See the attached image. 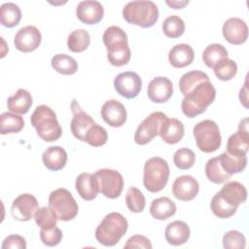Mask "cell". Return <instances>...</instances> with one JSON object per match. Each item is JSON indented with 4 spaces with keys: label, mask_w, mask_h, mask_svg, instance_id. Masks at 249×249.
Listing matches in <instances>:
<instances>
[{
    "label": "cell",
    "mask_w": 249,
    "mask_h": 249,
    "mask_svg": "<svg viewBox=\"0 0 249 249\" xmlns=\"http://www.w3.org/2000/svg\"><path fill=\"white\" fill-rule=\"evenodd\" d=\"M103 43L107 49L109 62L117 67L128 63L131 53L126 33L119 26H109L103 33Z\"/></svg>",
    "instance_id": "6da1fadb"
},
{
    "label": "cell",
    "mask_w": 249,
    "mask_h": 249,
    "mask_svg": "<svg viewBox=\"0 0 249 249\" xmlns=\"http://www.w3.org/2000/svg\"><path fill=\"white\" fill-rule=\"evenodd\" d=\"M216 89L209 82H202L186 94L181 103V109L188 118H195L202 114L214 101Z\"/></svg>",
    "instance_id": "7a4b0ae2"
},
{
    "label": "cell",
    "mask_w": 249,
    "mask_h": 249,
    "mask_svg": "<svg viewBox=\"0 0 249 249\" xmlns=\"http://www.w3.org/2000/svg\"><path fill=\"white\" fill-rule=\"evenodd\" d=\"M30 122L39 137L46 142L56 141L62 134L55 113L47 105L37 106L30 117Z\"/></svg>",
    "instance_id": "3957f363"
},
{
    "label": "cell",
    "mask_w": 249,
    "mask_h": 249,
    "mask_svg": "<svg viewBox=\"0 0 249 249\" xmlns=\"http://www.w3.org/2000/svg\"><path fill=\"white\" fill-rule=\"evenodd\" d=\"M128 228L126 219L118 212L107 214L95 230L96 240L104 246H114L124 235Z\"/></svg>",
    "instance_id": "277c9868"
},
{
    "label": "cell",
    "mask_w": 249,
    "mask_h": 249,
    "mask_svg": "<svg viewBox=\"0 0 249 249\" xmlns=\"http://www.w3.org/2000/svg\"><path fill=\"white\" fill-rule=\"evenodd\" d=\"M123 17L130 24L149 28L158 21L159 9L153 1H131L124 7Z\"/></svg>",
    "instance_id": "5b68a950"
},
{
    "label": "cell",
    "mask_w": 249,
    "mask_h": 249,
    "mask_svg": "<svg viewBox=\"0 0 249 249\" xmlns=\"http://www.w3.org/2000/svg\"><path fill=\"white\" fill-rule=\"evenodd\" d=\"M169 173V166L165 160L160 157L149 159L144 164V187L151 193H158L161 191L167 184Z\"/></svg>",
    "instance_id": "8992f818"
},
{
    "label": "cell",
    "mask_w": 249,
    "mask_h": 249,
    "mask_svg": "<svg viewBox=\"0 0 249 249\" xmlns=\"http://www.w3.org/2000/svg\"><path fill=\"white\" fill-rule=\"evenodd\" d=\"M49 207L60 221L73 220L79 211L78 204L72 194L63 188L53 191L49 196Z\"/></svg>",
    "instance_id": "52a82bcc"
},
{
    "label": "cell",
    "mask_w": 249,
    "mask_h": 249,
    "mask_svg": "<svg viewBox=\"0 0 249 249\" xmlns=\"http://www.w3.org/2000/svg\"><path fill=\"white\" fill-rule=\"evenodd\" d=\"M197 148L204 153H212L221 146L222 138L219 127L212 120L197 123L193 129Z\"/></svg>",
    "instance_id": "ba28073f"
},
{
    "label": "cell",
    "mask_w": 249,
    "mask_h": 249,
    "mask_svg": "<svg viewBox=\"0 0 249 249\" xmlns=\"http://www.w3.org/2000/svg\"><path fill=\"white\" fill-rule=\"evenodd\" d=\"M98 186L99 193L108 198H117L124 189V178L122 174L114 169L102 168L94 173Z\"/></svg>",
    "instance_id": "9c48e42d"
},
{
    "label": "cell",
    "mask_w": 249,
    "mask_h": 249,
    "mask_svg": "<svg viewBox=\"0 0 249 249\" xmlns=\"http://www.w3.org/2000/svg\"><path fill=\"white\" fill-rule=\"evenodd\" d=\"M167 116L162 112H154L145 118L138 125L134 133V141L138 145H145L151 142L160 131L161 122Z\"/></svg>",
    "instance_id": "30bf717a"
},
{
    "label": "cell",
    "mask_w": 249,
    "mask_h": 249,
    "mask_svg": "<svg viewBox=\"0 0 249 249\" xmlns=\"http://www.w3.org/2000/svg\"><path fill=\"white\" fill-rule=\"evenodd\" d=\"M114 88L120 95L131 99L139 94L142 88V80L135 72H123L116 76Z\"/></svg>",
    "instance_id": "8fae6325"
},
{
    "label": "cell",
    "mask_w": 249,
    "mask_h": 249,
    "mask_svg": "<svg viewBox=\"0 0 249 249\" xmlns=\"http://www.w3.org/2000/svg\"><path fill=\"white\" fill-rule=\"evenodd\" d=\"M38 208V200L34 196L30 194H21L14 199L11 213L16 220L26 222L34 217Z\"/></svg>",
    "instance_id": "7c38bea8"
},
{
    "label": "cell",
    "mask_w": 249,
    "mask_h": 249,
    "mask_svg": "<svg viewBox=\"0 0 249 249\" xmlns=\"http://www.w3.org/2000/svg\"><path fill=\"white\" fill-rule=\"evenodd\" d=\"M71 109L73 113V118L70 123L71 132L77 139L85 142L88 130L95 124V122L80 107L75 99H73L71 102Z\"/></svg>",
    "instance_id": "4fadbf2b"
},
{
    "label": "cell",
    "mask_w": 249,
    "mask_h": 249,
    "mask_svg": "<svg viewBox=\"0 0 249 249\" xmlns=\"http://www.w3.org/2000/svg\"><path fill=\"white\" fill-rule=\"evenodd\" d=\"M42 40L39 29L33 25H27L20 28L15 35L14 44L17 50L22 53H30L35 51Z\"/></svg>",
    "instance_id": "5bb4252c"
},
{
    "label": "cell",
    "mask_w": 249,
    "mask_h": 249,
    "mask_svg": "<svg viewBox=\"0 0 249 249\" xmlns=\"http://www.w3.org/2000/svg\"><path fill=\"white\" fill-rule=\"evenodd\" d=\"M224 38L232 45L243 44L248 38V27L239 18H230L222 27Z\"/></svg>",
    "instance_id": "9a60e30c"
},
{
    "label": "cell",
    "mask_w": 249,
    "mask_h": 249,
    "mask_svg": "<svg viewBox=\"0 0 249 249\" xmlns=\"http://www.w3.org/2000/svg\"><path fill=\"white\" fill-rule=\"evenodd\" d=\"M100 113L103 121L113 127L124 125L127 117L125 107L116 99L106 101L102 105Z\"/></svg>",
    "instance_id": "2e32d148"
},
{
    "label": "cell",
    "mask_w": 249,
    "mask_h": 249,
    "mask_svg": "<svg viewBox=\"0 0 249 249\" xmlns=\"http://www.w3.org/2000/svg\"><path fill=\"white\" fill-rule=\"evenodd\" d=\"M199 191V185L196 179L191 175H182L175 179L172 185L173 196L182 201L194 199Z\"/></svg>",
    "instance_id": "e0dca14e"
},
{
    "label": "cell",
    "mask_w": 249,
    "mask_h": 249,
    "mask_svg": "<svg viewBox=\"0 0 249 249\" xmlns=\"http://www.w3.org/2000/svg\"><path fill=\"white\" fill-rule=\"evenodd\" d=\"M148 97L155 103H164L173 94L172 82L166 77H156L148 85Z\"/></svg>",
    "instance_id": "ac0fdd59"
},
{
    "label": "cell",
    "mask_w": 249,
    "mask_h": 249,
    "mask_svg": "<svg viewBox=\"0 0 249 249\" xmlns=\"http://www.w3.org/2000/svg\"><path fill=\"white\" fill-rule=\"evenodd\" d=\"M104 15V9L98 1H82L76 8L77 18L86 24L98 23Z\"/></svg>",
    "instance_id": "d6986e66"
},
{
    "label": "cell",
    "mask_w": 249,
    "mask_h": 249,
    "mask_svg": "<svg viewBox=\"0 0 249 249\" xmlns=\"http://www.w3.org/2000/svg\"><path fill=\"white\" fill-rule=\"evenodd\" d=\"M185 128L181 121L175 118H165L160 127L159 134L160 138L167 144H176L180 142L184 136Z\"/></svg>",
    "instance_id": "ffe728a7"
},
{
    "label": "cell",
    "mask_w": 249,
    "mask_h": 249,
    "mask_svg": "<svg viewBox=\"0 0 249 249\" xmlns=\"http://www.w3.org/2000/svg\"><path fill=\"white\" fill-rule=\"evenodd\" d=\"M79 196L85 200H92L99 193V186L94 174L83 172L78 175L75 183Z\"/></svg>",
    "instance_id": "44dd1931"
},
{
    "label": "cell",
    "mask_w": 249,
    "mask_h": 249,
    "mask_svg": "<svg viewBox=\"0 0 249 249\" xmlns=\"http://www.w3.org/2000/svg\"><path fill=\"white\" fill-rule=\"evenodd\" d=\"M218 193L227 203L234 207H238L241 203L245 202L247 198L245 187L237 181L226 183Z\"/></svg>",
    "instance_id": "7402d4cb"
},
{
    "label": "cell",
    "mask_w": 249,
    "mask_h": 249,
    "mask_svg": "<svg viewBox=\"0 0 249 249\" xmlns=\"http://www.w3.org/2000/svg\"><path fill=\"white\" fill-rule=\"evenodd\" d=\"M190 228L183 221H174L169 223L164 231V237L166 241L173 246L186 243L190 238Z\"/></svg>",
    "instance_id": "603a6c76"
},
{
    "label": "cell",
    "mask_w": 249,
    "mask_h": 249,
    "mask_svg": "<svg viewBox=\"0 0 249 249\" xmlns=\"http://www.w3.org/2000/svg\"><path fill=\"white\" fill-rule=\"evenodd\" d=\"M194 57V50L188 44H177L168 53L169 63L175 68H183L190 65Z\"/></svg>",
    "instance_id": "cb8c5ba5"
},
{
    "label": "cell",
    "mask_w": 249,
    "mask_h": 249,
    "mask_svg": "<svg viewBox=\"0 0 249 249\" xmlns=\"http://www.w3.org/2000/svg\"><path fill=\"white\" fill-rule=\"evenodd\" d=\"M42 160L48 169L57 171L65 166L67 161V154L60 146H51L44 151Z\"/></svg>",
    "instance_id": "d4e9b609"
},
{
    "label": "cell",
    "mask_w": 249,
    "mask_h": 249,
    "mask_svg": "<svg viewBox=\"0 0 249 249\" xmlns=\"http://www.w3.org/2000/svg\"><path fill=\"white\" fill-rule=\"evenodd\" d=\"M249 148V133L248 130L238 129L235 133L231 134L227 142L226 152L230 155L242 157L246 156Z\"/></svg>",
    "instance_id": "484cf974"
},
{
    "label": "cell",
    "mask_w": 249,
    "mask_h": 249,
    "mask_svg": "<svg viewBox=\"0 0 249 249\" xmlns=\"http://www.w3.org/2000/svg\"><path fill=\"white\" fill-rule=\"evenodd\" d=\"M32 105V96L30 92L24 89H19L18 91L9 96L7 100V107L12 113L26 114Z\"/></svg>",
    "instance_id": "4316f807"
},
{
    "label": "cell",
    "mask_w": 249,
    "mask_h": 249,
    "mask_svg": "<svg viewBox=\"0 0 249 249\" xmlns=\"http://www.w3.org/2000/svg\"><path fill=\"white\" fill-rule=\"evenodd\" d=\"M176 212V204L169 197L162 196L152 201L150 214L157 220H166Z\"/></svg>",
    "instance_id": "83f0119b"
},
{
    "label": "cell",
    "mask_w": 249,
    "mask_h": 249,
    "mask_svg": "<svg viewBox=\"0 0 249 249\" xmlns=\"http://www.w3.org/2000/svg\"><path fill=\"white\" fill-rule=\"evenodd\" d=\"M218 158L223 169L231 176L232 174L243 171V169L246 167V164H247L246 156L236 157V156L230 155L226 151L222 153Z\"/></svg>",
    "instance_id": "f1b7e54d"
},
{
    "label": "cell",
    "mask_w": 249,
    "mask_h": 249,
    "mask_svg": "<svg viewBox=\"0 0 249 249\" xmlns=\"http://www.w3.org/2000/svg\"><path fill=\"white\" fill-rule=\"evenodd\" d=\"M24 126L23 118L12 112L2 113L0 116V133H18Z\"/></svg>",
    "instance_id": "f546056e"
},
{
    "label": "cell",
    "mask_w": 249,
    "mask_h": 249,
    "mask_svg": "<svg viewBox=\"0 0 249 249\" xmlns=\"http://www.w3.org/2000/svg\"><path fill=\"white\" fill-rule=\"evenodd\" d=\"M206 81H209V77L207 76L206 73L198 70H194L187 72L180 78L179 88L182 94L185 96L198 84Z\"/></svg>",
    "instance_id": "4dcf8cb0"
},
{
    "label": "cell",
    "mask_w": 249,
    "mask_h": 249,
    "mask_svg": "<svg viewBox=\"0 0 249 249\" xmlns=\"http://www.w3.org/2000/svg\"><path fill=\"white\" fill-rule=\"evenodd\" d=\"M21 18V11L15 3H4L0 7V21L6 27H14Z\"/></svg>",
    "instance_id": "1f68e13d"
},
{
    "label": "cell",
    "mask_w": 249,
    "mask_h": 249,
    "mask_svg": "<svg viewBox=\"0 0 249 249\" xmlns=\"http://www.w3.org/2000/svg\"><path fill=\"white\" fill-rule=\"evenodd\" d=\"M52 67L62 75H73L78 70V63L72 57L65 53H58L53 56Z\"/></svg>",
    "instance_id": "d6a6232c"
},
{
    "label": "cell",
    "mask_w": 249,
    "mask_h": 249,
    "mask_svg": "<svg viewBox=\"0 0 249 249\" xmlns=\"http://www.w3.org/2000/svg\"><path fill=\"white\" fill-rule=\"evenodd\" d=\"M228 58V51L221 44H211L205 48L202 53V59L209 68H214L221 60Z\"/></svg>",
    "instance_id": "836d02e7"
},
{
    "label": "cell",
    "mask_w": 249,
    "mask_h": 249,
    "mask_svg": "<svg viewBox=\"0 0 249 249\" xmlns=\"http://www.w3.org/2000/svg\"><path fill=\"white\" fill-rule=\"evenodd\" d=\"M90 44V37L87 30L76 29L72 31L67 39V47L73 53H82Z\"/></svg>",
    "instance_id": "e575fe53"
},
{
    "label": "cell",
    "mask_w": 249,
    "mask_h": 249,
    "mask_svg": "<svg viewBox=\"0 0 249 249\" xmlns=\"http://www.w3.org/2000/svg\"><path fill=\"white\" fill-rule=\"evenodd\" d=\"M205 174L209 181L215 184L224 183L231 177V175L228 174L221 166L218 157L212 158L207 160L205 164Z\"/></svg>",
    "instance_id": "d590c367"
},
{
    "label": "cell",
    "mask_w": 249,
    "mask_h": 249,
    "mask_svg": "<svg viewBox=\"0 0 249 249\" xmlns=\"http://www.w3.org/2000/svg\"><path fill=\"white\" fill-rule=\"evenodd\" d=\"M162 31L169 38H178L185 31V22L179 16H169L163 20Z\"/></svg>",
    "instance_id": "8d00e7d4"
},
{
    "label": "cell",
    "mask_w": 249,
    "mask_h": 249,
    "mask_svg": "<svg viewBox=\"0 0 249 249\" xmlns=\"http://www.w3.org/2000/svg\"><path fill=\"white\" fill-rule=\"evenodd\" d=\"M210 207L211 210L213 212V214L221 219H226V218H230L232 215L235 214L237 207L231 206L229 203H227L219 195V193L215 194L214 196L211 199V203H210Z\"/></svg>",
    "instance_id": "74e56055"
},
{
    "label": "cell",
    "mask_w": 249,
    "mask_h": 249,
    "mask_svg": "<svg viewBox=\"0 0 249 249\" xmlns=\"http://www.w3.org/2000/svg\"><path fill=\"white\" fill-rule=\"evenodd\" d=\"M125 203L127 208L131 212L140 213L145 208L146 200L144 195L139 189L135 187H130L125 195Z\"/></svg>",
    "instance_id": "f35d334b"
},
{
    "label": "cell",
    "mask_w": 249,
    "mask_h": 249,
    "mask_svg": "<svg viewBox=\"0 0 249 249\" xmlns=\"http://www.w3.org/2000/svg\"><path fill=\"white\" fill-rule=\"evenodd\" d=\"M215 76L221 81H230L237 73V65L235 61L230 58H225L221 60L213 68Z\"/></svg>",
    "instance_id": "ab89813d"
},
{
    "label": "cell",
    "mask_w": 249,
    "mask_h": 249,
    "mask_svg": "<svg viewBox=\"0 0 249 249\" xmlns=\"http://www.w3.org/2000/svg\"><path fill=\"white\" fill-rule=\"evenodd\" d=\"M173 161L179 169H190L195 164L196 155L194 151L189 148H181L174 153Z\"/></svg>",
    "instance_id": "60d3db41"
},
{
    "label": "cell",
    "mask_w": 249,
    "mask_h": 249,
    "mask_svg": "<svg viewBox=\"0 0 249 249\" xmlns=\"http://www.w3.org/2000/svg\"><path fill=\"white\" fill-rule=\"evenodd\" d=\"M107 139H108V134L106 129L95 123L88 130L85 138V142L89 143L90 146H93V147H100L107 142Z\"/></svg>",
    "instance_id": "b9f144b4"
},
{
    "label": "cell",
    "mask_w": 249,
    "mask_h": 249,
    "mask_svg": "<svg viewBox=\"0 0 249 249\" xmlns=\"http://www.w3.org/2000/svg\"><path fill=\"white\" fill-rule=\"evenodd\" d=\"M34 219L37 226L43 230H48L55 227L57 221L56 217L53 215L49 206L38 208L34 215Z\"/></svg>",
    "instance_id": "7bdbcfd3"
},
{
    "label": "cell",
    "mask_w": 249,
    "mask_h": 249,
    "mask_svg": "<svg viewBox=\"0 0 249 249\" xmlns=\"http://www.w3.org/2000/svg\"><path fill=\"white\" fill-rule=\"evenodd\" d=\"M246 239L243 233L238 231H229L223 236V246L227 249H243Z\"/></svg>",
    "instance_id": "ee69618b"
},
{
    "label": "cell",
    "mask_w": 249,
    "mask_h": 249,
    "mask_svg": "<svg viewBox=\"0 0 249 249\" xmlns=\"http://www.w3.org/2000/svg\"><path fill=\"white\" fill-rule=\"evenodd\" d=\"M40 238H41V241L45 245L53 247V246L57 245L61 241L62 232H61L60 229L57 228L56 226L52 229H48V230L41 229Z\"/></svg>",
    "instance_id": "f6af8a7d"
},
{
    "label": "cell",
    "mask_w": 249,
    "mask_h": 249,
    "mask_svg": "<svg viewBox=\"0 0 249 249\" xmlns=\"http://www.w3.org/2000/svg\"><path fill=\"white\" fill-rule=\"evenodd\" d=\"M2 249H25V239L18 234L8 235L1 244Z\"/></svg>",
    "instance_id": "bcb514c9"
},
{
    "label": "cell",
    "mask_w": 249,
    "mask_h": 249,
    "mask_svg": "<svg viewBox=\"0 0 249 249\" xmlns=\"http://www.w3.org/2000/svg\"><path fill=\"white\" fill-rule=\"evenodd\" d=\"M124 248H145V249H151L152 243L151 241L144 235L136 234L129 237L126 241V243L124 245Z\"/></svg>",
    "instance_id": "7dc6e473"
},
{
    "label": "cell",
    "mask_w": 249,
    "mask_h": 249,
    "mask_svg": "<svg viewBox=\"0 0 249 249\" xmlns=\"http://www.w3.org/2000/svg\"><path fill=\"white\" fill-rule=\"evenodd\" d=\"M165 3L173 9H183L186 5L189 4V1H168V0H166Z\"/></svg>",
    "instance_id": "c3c4849f"
}]
</instances>
